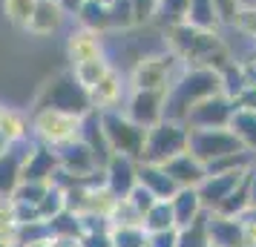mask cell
Masks as SVG:
<instances>
[{
  "instance_id": "cell-1",
  "label": "cell",
  "mask_w": 256,
  "mask_h": 247,
  "mask_svg": "<svg viewBox=\"0 0 256 247\" xmlns=\"http://www.w3.org/2000/svg\"><path fill=\"white\" fill-rule=\"evenodd\" d=\"M167 49L176 52L184 66H210L219 72L230 58V49L224 46L219 32L198 29L190 23H170L167 26Z\"/></svg>"
},
{
  "instance_id": "cell-2",
  "label": "cell",
  "mask_w": 256,
  "mask_h": 247,
  "mask_svg": "<svg viewBox=\"0 0 256 247\" xmlns=\"http://www.w3.org/2000/svg\"><path fill=\"white\" fill-rule=\"evenodd\" d=\"M222 92L219 72L210 66H182L170 86L164 89V118L170 121H182L184 124L187 112L204 101L210 95Z\"/></svg>"
},
{
  "instance_id": "cell-3",
  "label": "cell",
  "mask_w": 256,
  "mask_h": 247,
  "mask_svg": "<svg viewBox=\"0 0 256 247\" xmlns=\"http://www.w3.org/2000/svg\"><path fill=\"white\" fill-rule=\"evenodd\" d=\"M78 132H81V115H72V112L35 109L29 118V138L44 147H52V150L75 141Z\"/></svg>"
},
{
  "instance_id": "cell-4",
  "label": "cell",
  "mask_w": 256,
  "mask_h": 247,
  "mask_svg": "<svg viewBox=\"0 0 256 247\" xmlns=\"http://www.w3.org/2000/svg\"><path fill=\"white\" fill-rule=\"evenodd\" d=\"M187 138H190V130L182 121H170V118H162L158 124H152L147 135H144V147H141V158L138 161H147V164H164L170 161L173 155L184 153L187 150Z\"/></svg>"
},
{
  "instance_id": "cell-5",
  "label": "cell",
  "mask_w": 256,
  "mask_h": 247,
  "mask_svg": "<svg viewBox=\"0 0 256 247\" xmlns=\"http://www.w3.org/2000/svg\"><path fill=\"white\" fill-rule=\"evenodd\" d=\"M35 109H60V112L84 115V112L92 109V104H90V92L75 81L72 69H66V72H60V75H55L40 89V95H38V101H35Z\"/></svg>"
},
{
  "instance_id": "cell-6",
  "label": "cell",
  "mask_w": 256,
  "mask_h": 247,
  "mask_svg": "<svg viewBox=\"0 0 256 247\" xmlns=\"http://www.w3.org/2000/svg\"><path fill=\"white\" fill-rule=\"evenodd\" d=\"M182 66H184L182 58L170 49L144 55V58L136 60V66L130 72V89H167Z\"/></svg>"
},
{
  "instance_id": "cell-7",
  "label": "cell",
  "mask_w": 256,
  "mask_h": 247,
  "mask_svg": "<svg viewBox=\"0 0 256 247\" xmlns=\"http://www.w3.org/2000/svg\"><path fill=\"white\" fill-rule=\"evenodd\" d=\"M101 130L110 144V153L130 155V158H141V147H144V135L147 130L138 127L136 121L124 115V109H101Z\"/></svg>"
},
{
  "instance_id": "cell-8",
  "label": "cell",
  "mask_w": 256,
  "mask_h": 247,
  "mask_svg": "<svg viewBox=\"0 0 256 247\" xmlns=\"http://www.w3.org/2000/svg\"><path fill=\"white\" fill-rule=\"evenodd\" d=\"M236 150H244L242 141L233 135L230 127H210V130H190V138H187V153L198 158L202 164L208 167L210 161H216L222 155L236 153Z\"/></svg>"
},
{
  "instance_id": "cell-9",
  "label": "cell",
  "mask_w": 256,
  "mask_h": 247,
  "mask_svg": "<svg viewBox=\"0 0 256 247\" xmlns=\"http://www.w3.org/2000/svg\"><path fill=\"white\" fill-rule=\"evenodd\" d=\"M121 109L130 121L150 130L152 124L164 118V89H130Z\"/></svg>"
},
{
  "instance_id": "cell-10",
  "label": "cell",
  "mask_w": 256,
  "mask_h": 247,
  "mask_svg": "<svg viewBox=\"0 0 256 247\" xmlns=\"http://www.w3.org/2000/svg\"><path fill=\"white\" fill-rule=\"evenodd\" d=\"M233 101L228 98L224 92H216L198 101L190 112H187L184 124L187 130H210V127H228L230 124V115H233Z\"/></svg>"
},
{
  "instance_id": "cell-11",
  "label": "cell",
  "mask_w": 256,
  "mask_h": 247,
  "mask_svg": "<svg viewBox=\"0 0 256 247\" xmlns=\"http://www.w3.org/2000/svg\"><path fill=\"white\" fill-rule=\"evenodd\" d=\"M86 92H90L92 109H98V112H101V109H121L124 101H127L130 81L116 69V66H110V69L104 72V78L95 83V86H90Z\"/></svg>"
},
{
  "instance_id": "cell-12",
  "label": "cell",
  "mask_w": 256,
  "mask_h": 247,
  "mask_svg": "<svg viewBox=\"0 0 256 247\" xmlns=\"http://www.w3.org/2000/svg\"><path fill=\"white\" fill-rule=\"evenodd\" d=\"M104 184H106V190H110L116 199L127 196L130 190L138 184V161L130 158V155L112 153L110 155V161L104 164Z\"/></svg>"
},
{
  "instance_id": "cell-13",
  "label": "cell",
  "mask_w": 256,
  "mask_h": 247,
  "mask_svg": "<svg viewBox=\"0 0 256 247\" xmlns=\"http://www.w3.org/2000/svg\"><path fill=\"white\" fill-rule=\"evenodd\" d=\"M204 227H208V242L210 247H248L244 242V227L233 216L208 210L204 213Z\"/></svg>"
},
{
  "instance_id": "cell-14",
  "label": "cell",
  "mask_w": 256,
  "mask_h": 247,
  "mask_svg": "<svg viewBox=\"0 0 256 247\" xmlns=\"http://www.w3.org/2000/svg\"><path fill=\"white\" fill-rule=\"evenodd\" d=\"M58 153L52 147H44V144L32 141L29 153L24 158V170H20V181H44V184H52V178L58 173Z\"/></svg>"
},
{
  "instance_id": "cell-15",
  "label": "cell",
  "mask_w": 256,
  "mask_h": 247,
  "mask_svg": "<svg viewBox=\"0 0 256 247\" xmlns=\"http://www.w3.org/2000/svg\"><path fill=\"white\" fill-rule=\"evenodd\" d=\"M248 176V170H233V173H208L198 184V199L204 204V210H216L222 201L230 196L236 184Z\"/></svg>"
},
{
  "instance_id": "cell-16",
  "label": "cell",
  "mask_w": 256,
  "mask_h": 247,
  "mask_svg": "<svg viewBox=\"0 0 256 247\" xmlns=\"http://www.w3.org/2000/svg\"><path fill=\"white\" fill-rule=\"evenodd\" d=\"M29 147H32V138L14 141L0 155V196H12V190L20 184V170H24V158Z\"/></svg>"
},
{
  "instance_id": "cell-17",
  "label": "cell",
  "mask_w": 256,
  "mask_h": 247,
  "mask_svg": "<svg viewBox=\"0 0 256 247\" xmlns=\"http://www.w3.org/2000/svg\"><path fill=\"white\" fill-rule=\"evenodd\" d=\"M64 20H66V12L60 9L58 0H38L35 12H32L24 32H29V35H35V37H46V35L60 32Z\"/></svg>"
},
{
  "instance_id": "cell-18",
  "label": "cell",
  "mask_w": 256,
  "mask_h": 247,
  "mask_svg": "<svg viewBox=\"0 0 256 247\" xmlns=\"http://www.w3.org/2000/svg\"><path fill=\"white\" fill-rule=\"evenodd\" d=\"M164 173L173 178V184L176 187H198L202 184V178L208 176V167L202 164L198 158H193V155L187 153H178L173 155L170 161H164Z\"/></svg>"
},
{
  "instance_id": "cell-19",
  "label": "cell",
  "mask_w": 256,
  "mask_h": 247,
  "mask_svg": "<svg viewBox=\"0 0 256 247\" xmlns=\"http://www.w3.org/2000/svg\"><path fill=\"white\" fill-rule=\"evenodd\" d=\"M66 55H70L72 66L81 63V60H92V58H104V35L101 32H90V29H75L66 40Z\"/></svg>"
},
{
  "instance_id": "cell-20",
  "label": "cell",
  "mask_w": 256,
  "mask_h": 247,
  "mask_svg": "<svg viewBox=\"0 0 256 247\" xmlns=\"http://www.w3.org/2000/svg\"><path fill=\"white\" fill-rule=\"evenodd\" d=\"M78 138H81L90 150H92L95 161L104 167L110 161V144L104 138V130H101V112L98 109H90V112H84L81 115V132H78Z\"/></svg>"
},
{
  "instance_id": "cell-21",
  "label": "cell",
  "mask_w": 256,
  "mask_h": 247,
  "mask_svg": "<svg viewBox=\"0 0 256 247\" xmlns=\"http://www.w3.org/2000/svg\"><path fill=\"white\" fill-rule=\"evenodd\" d=\"M170 207H173V219H176V230L178 227H187V224L198 219L204 213V204L198 199V190L196 187H178L170 199Z\"/></svg>"
},
{
  "instance_id": "cell-22",
  "label": "cell",
  "mask_w": 256,
  "mask_h": 247,
  "mask_svg": "<svg viewBox=\"0 0 256 247\" xmlns=\"http://www.w3.org/2000/svg\"><path fill=\"white\" fill-rule=\"evenodd\" d=\"M138 184L150 190L156 199H173V193L178 190L162 164H147V161H138Z\"/></svg>"
},
{
  "instance_id": "cell-23",
  "label": "cell",
  "mask_w": 256,
  "mask_h": 247,
  "mask_svg": "<svg viewBox=\"0 0 256 247\" xmlns=\"http://www.w3.org/2000/svg\"><path fill=\"white\" fill-rule=\"evenodd\" d=\"M75 20H78L81 29L106 35V32H110V6L101 3V0H84L81 9L75 12Z\"/></svg>"
},
{
  "instance_id": "cell-24",
  "label": "cell",
  "mask_w": 256,
  "mask_h": 247,
  "mask_svg": "<svg viewBox=\"0 0 256 247\" xmlns=\"http://www.w3.org/2000/svg\"><path fill=\"white\" fill-rule=\"evenodd\" d=\"M233 130V135L242 141L244 150H250L256 155V109H233L230 115V124H228Z\"/></svg>"
},
{
  "instance_id": "cell-25",
  "label": "cell",
  "mask_w": 256,
  "mask_h": 247,
  "mask_svg": "<svg viewBox=\"0 0 256 247\" xmlns=\"http://www.w3.org/2000/svg\"><path fill=\"white\" fill-rule=\"evenodd\" d=\"M141 227H144L147 233H164V230H176V219H173L170 199H158V201H156L150 210L144 213Z\"/></svg>"
},
{
  "instance_id": "cell-26",
  "label": "cell",
  "mask_w": 256,
  "mask_h": 247,
  "mask_svg": "<svg viewBox=\"0 0 256 247\" xmlns=\"http://www.w3.org/2000/svg\"><path fill=\"white\" fill-rule=\"evenodd\" d=\"M184 23L198 26V29H219V14L213 0H187V12H184Z\"/></svg>"
},
{
  "instance_id": "cell-27",
  "label": "cell",
  "mask_w": 256,
  "mask_h": 247,
  "mask_svg": "<svg viewBox=\"0 0 256 247\" xmlns=\"http://www.w3.org/2000/svg\"><path fill=\"white\" fill-rule=\"evenodd\" d=\"M150 233L141 224H110V245L112 247H147Z\"/></svg>"
},
{
  "instance_id": "cell-28",
  "label": "cell",
  "mask_w": 256,
  "mask_h": 247,
  "mask_svg": "<svg viewBox=\"0 0 256 247\" xmlns=\"http://www.w3.org/2000/svg\"><path fill=\"white\" fill-rule=\"evenodd\" d=\"M112 63H110V58H92V60H81V63H75V66H70L72 75H75V81L81 83L84 89H90V86H95V83L104 78V72L110 69Z\"/></svg>"
},
{
  "instance_id": "cell-29",
  "label": "cell",
  "mask_w": 256,
  "mask_h": 247,
  "mask_svg": "<svg viewBox=\"0 0 256 247\" xmlns=\"http://www.w3.org/2000/svg\"><path fill=\"white\" fill-rule=\"evenodd\" d=\"M0 132L9 138V144L14 141H26L29 138V118L24 112H18V109H3V115H0Z\"/></svg>"
},
{
  "instance_id": "cell-30",
  "label": "cell",
  "mask_w": 256,
  "mask_h": 247,
  "mask_svg": "<svg viewBox=\"0 0 256 247\" xmlns=\"http://www.w3.org/2000/svg\"><path fill=\"white\" fill-rule=\"evenodd\" d=\"M204 213H202L198 219H193L187 227H178V230H176V247H210L208 227H204Z\"/></svg>"
},
{
  "instance_id": "cell-31",
  "label": "cell",
  "mask_w": 256,
  "mask_h": 247,
  "mask_svg": "<svg viewBox=\"0 0 256 247\" xmlns=\"http://www.w3.org/2000/svg\"><path fill=\"white\" fill-rule=\"evenodd\" d=\"M46 227H49V239H55V236H81V216L64 207L60 213H55L49 219Z\"/></svg>"
},
{
  "instance_id": "cell-32",
  "label": "cell",
  "mask_w": 256,
  "mask_h": 247,
  "mask_svg": "<svg viewBox=\"0 0 256 247\" xmlns=\"http://www.w3.org/2000/svg\"><path fill=\"white\" fill-rule=\"evenodd\" d=\"M14 242L18 247H29L38 245V242H49V227L44 219H35V222H20L14 227Z\"/></svg>"
},
{
  "instance_id": "cell-33",
  "label": "cell",
  "mask_w": 256,
  "mask_h": 247,
  "mask_svg": "<svg viewBox=\"0 0 256 247\" xmlns=\"http://www.w3.org/2000/svg\"><path fill=\"white\" fill-rule=\"evenodd\" d=\"M248 204H250V193H248V176H244L242 181L236 184V190H233L230 196L222 201L213 213H222V216H233V219H236V216H239Z\"/></svg>"
},
{
  "instance_id": "cell-34",
  "label": "cell",
  "mask_w": 256,
  "mask_h": 247,
  "mask_svg": "<svg viewBox=\"0 0 256 247\" xmlns=\"http://www.w3.org/2000/svg\"><path fill=\"white\" fill-rule=\"evenodd\" d=\"M35 3L38 0H3V14H6V20L18 29H26L29 23V17L35 12Z\"/></svg>"
},
{
  "instance_id": "cell-35",
  "label": "cell",
  "mask_w": 256,
  "mask_h": 247,
  "mask_svg": "<svg viewBox=\"0 0 256 247\" xmlns=\"http://www.w3.org/2000/svg\"><path fill=\"white\" fill-rule=\"evenodd\" d=\"M66 207V201H64V187H58L55 181L49 184V190L44 193V199L38 201V216L44 219V222H49L55 213H60Z\"/></svg>"
},
{
  "instance_id": "cell-36",
  "label": "cell",
  "mask_w": 256,
  "mask_h": 247,
  "mask_svg": "<svg viewBox=\"0 0 256 247\" xmlns=\"http://www.w3.org/2000/svg\"><path fill=\"white\" fill-rule=\"evenodd\" d=\"M46 190H49V184H44V181H20V184L12 190L9 199L18 201V204H32V207H38V201L44 199Z\"/></svg>"
},
{
  "instance_id": "cell-37",
  "label": "cell",
  "mask_w": 256,
  "mask_h": 247,
  "mask_svg": "<svg viewBox=\"0 0 256 247\" xmlns=\"http://www.w3.org/2000/svg\"><path fill=\"white\" fill-rule=\"evenodd\" d=\"M106 219H110V224H141V213L127 201V196H121V199H116Z\"/></svg>"
},
{
  "instance_id": "cell-38",
  "label": "cell",
  "mask_w": 256,
  "mask_h": 247,
  "mask_svg": "<svg viewBox=\"0 0 256 247\" xmlns=\"http://www.w3.org/2000/svg\"><path fill=\"white\" fill-rule=\"evenodd\" d=\"M136 20H132V9H130V0H118L110 6V29H118V32H127L132 29Z\"/></svg>"
},
{
  "instance_id": "cell-39",
  "label": "cell",
  "mask_w": 256,
  "mask_h": 247,
  "mask_svg": "<svg viewBox=\"0 0 256 247\" xmlns=\"http://www.w3.org/2000/svg\"><path fill=\"white\" fill-rule=\"evenodd\" d=\"M184 12H187V0H158L156 17L170 26V23H182L184 20Z\"/></svg>"
},
{
  "instance_id": "cell-40",
  "label": "cell",
  "mask_w": 256,
  "mask_h": 247,
  "mask_svg": "<svg viewBox=\"0 0 256 247\" xmlns=\"http://www.w3.org/2000/svg\"><path fill=\"white\" fill-rule=\"evenodd\" d=\"M233 26H236L239 35L250 37L256 43V6H239V12L233 17Z\"/></svg>"
},
{
  "instance_id": "cell-41",
  "label": "cell",
  "mask_w": 256,
  "mask_h": 247,
  "mask_svg": "<svg viewBox=\"0 0 256 247\" xmlns=\"http://www.w3.org/2000/svg\"><path fill=\"white\" fill-rule=\"evenodd\" d=\"M130 9H132L136 26H144V23H150V20H156L158 0H130Z\"/></svg>"
},
{
  "instance_id": "cell-42",
  "label": "cell",
  "mask_w": 256,
  "mask_h": 247,
  "mask_svg": "<svg viewBox=\"0 0 256 247\" xmlns=\"http://www.w3.org/2000/svg\"><path fill=\"white\" fill-rule=\"evenodd\" d=\"M127 201H130V204H132V207H136V210L141 213V219H144V213L150 210V207H152V204H156L158 199H156V196H152V193H150L147 187L136 184V187H132V190L127 193Z\"/></svg>"
},
{
  "instance_id": "cell-43",
  "label": "cell",
  "mask_w": 256,
  "mask_h": 247,
  "mask_svg": "<svg viewBox=\"0 0 256 247\" xmlns=\"http://www.w3.org/2000/svg\"><path fill=\"white\" fill-rule=\"evenodd\" d=\"M213 6H216V14H219V23L222 26H233V17L239 12V0H213Z\"/></svg>"
},
{
  "instance_id": "cell-44",
  "label": "cell",
  "mask_w": 256,
  "mask_h": 247,
  "mask_svg": "<svg viewBox=\"0 0 256 247\" xmlns=\"http://www.w3.org/2000/svg\"><path fill=\"white\" fill-rule=\"evenodd\" d=\"M81 247H112L110 245V230H95L81 236Z\"/></svg>"
},
{
  "instance_id": "cell-45",
  "label": "cell",
  "mask_w": 256,
  "mask_h": 247,
  "mask_svg": "<svg viewBox=\"0 0 256 247\" xmlns=\"http://www.w3.org/2000/svg\"><path fill=\"white\" fill-rule=\"evenodd\" d=\"M147 247H176V230H164V233H150Z\"/></svg>"
},
{
  "instance_id": "cell-46",
  "label": "cell",
  "mask_w": 256,
  "mask_h": 247,
  "mask_svg": "<svg viewBox=\"0 0 256 247\" xmlns=\"http://www.w3.org/2000/svg\"><path fill=\"white\" fill-rule=\"evenodd\" d=\"M49 247H81V236H55L49 239Z\"/></svg>"
},
{
  "instance_id": "cell-47",
  "label": "cell",
  "mask_w": 256,
  "mask_h": 247,
  "mask_svg": "<svg viewBox=\"0 0 256 247\" xmlns=\"http://www.w3.org/2000/svg\"><path fill=\"white\" fill-rule=\"evenodd\" d=\"M248 193H250V204L256 207V164L248 170Z\"/></svg>"
},
{
  "instance_id": "cell-48",
  "label": "cell",
  "mask_w": 256,
  "mask_h": 247,
  "mask_svg": "<svg viewBox=\"0 0 256 247\" xmlns=\"http://www.w3.org/2000/svg\"><path fill=\"white\" fill-rule=\"evenodd\" d=\"M58 3H60V9H64L66 14H75L78 9H81V3H84V0H58Z\"/></svg>"
},
{
  "instance_id": "cell-49",
  "label": "cell",
  "mask_w": 256,
  "mask_h": 247,
  "mask_svg": "<svg viewBox=\"0 0 256 247\" xmlns=\"http://www.w3.org/2000/svg\"><path fill=\"white\" fill-rule=\"evenodd\" d=\"M6 150H9V138H6V135L0 132V155L6 153Z\"/></svg>"
},
{
  "instance_id": "cell-50",
  "label": "cell",
  "mask_w": 256,
  "mask_h": 247,
  "mask_svg": "<svg viewBox=\"0 0 256 247\" xmlns=\"http://www.w3.org/2000/svg\"><path fill=\"white\" fill-rule=\"evenodd\" d=\"M29 247H49V242H38V245H29Z\"/></svg>"
},
{
  "instance_id": "cell-51",
  "label": "cell",
  "mask_w": 256,
  "mask_h": 247,
  "mask_svg": "<svg viewBox=\"0 0 256 247\" xmlns=\"http://www.w3.org/2000/svg\"><path fill=\"white\" fill-rule=\"evenodd\" d=\"M101 3H106V6H112V3H118V0H101Z\"/></svg>"
}]
</instances>
